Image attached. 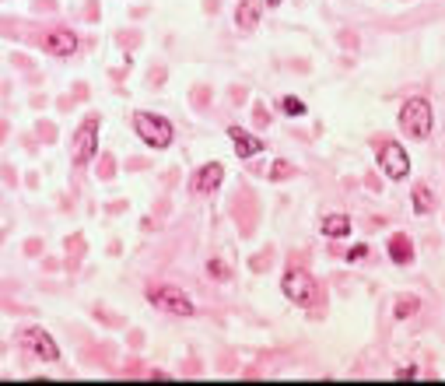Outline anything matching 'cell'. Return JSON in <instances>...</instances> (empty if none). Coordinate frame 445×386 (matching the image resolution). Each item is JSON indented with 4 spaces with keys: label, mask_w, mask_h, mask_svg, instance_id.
<instances>
[{
    "label": "cell",
    "mask_w": 445,
    "mask_h": 386,
    "mask_svg": "<svg viewBox=\"0 0 445 386\" xmlns=\"http://www.w3.org/2000/svg\"><path fill=\"white\" fill-rule=\"evenodd\" d=\"M319 228H323L326 239H344V235H351V218L347 215H326Z\"/></svg>",
    "instance_id": "12"
},
{
    "label": "cell",
    "mask_w": 445,
    "mask_h": 386,
    "mask_svg": "<svg viewBox=\"0 0 445 386\" xmlns=\"http://www.w3.org/2000/svg\"><path fill=\"white\" fill-rule=\"evenodd\" d=\"M375 155H379V169L386 172L389 179H404L406 172H410V158H406V151L397 144V141H375Z\"/></svg>",
    "instance_id": "4"
},
{
    "label": "cell",
    "mask_w": 445,
    "mask_h": 386,
    "mask_svg": "<svg viewBox=\"0 0 445 386\" xmlns=\"http://www.w3.org/2000/svg\"><path fill=\"white\" fill-rule=\"evenodd\" d=\"M431 208H435L431 186H428V183H417V186H414V211H417V215H428Z\"/></svg>",
    "instance_id": "14"
},
{
    "label": "cell",
    "mask_w": 445,
    "mask_h": 386,
    "mask_svg": "<svg viewBox=\"0 0 445 386\" xmlns=\"http://www.w3.org/2000/svg\"><path fill=\"white\" fill-rule=\"evenodd\" d=\"M133 130L148 148H168L172 144V123L155 113H133Z\"/></svg>",
    "instance_id": "2"
},
{
    "label": "cell",
    "mask_w": 445,
    "mask_h": 386,
    "mask_svg": "<svg viewBox=\"0 0 445 386\" xmlns=\"http://www.w3.org/2000/svg\"><path fill=\"white\" fill-rule=\"evenodd\" d=\"M267 4H274V7H277V4H281V0H267Z\"/></svg>",
    "instance_id": "21"
},
{
    "label": "cell",
    "mask_w": 445,
    "mask_h": 386,
    "mask_svg": "<svg viewBox=\"0 0 445 386\" xmlns=\"http://www.w3.org/2000/svg\"><path fill=\"white\" fill-rule=\"evenodd\" d=\"M95 148H98V116L91 113L81 127H78V133H74V162H78V166H88V162L95 158Z\"/></svg>",
    "instance_id": "6"
},
{
    "label": "cell",
    "mask_w": 445,
    "mask_h": 386,
    "mask_svg": "<svg viewBox=\"0 0 445 386\" xmlns=\"http://www.w3.org/2000/svg\"><path fill=\"white\" fill-rule=\"evenodd\" d=\"M148 299L151 305H158L165 313H172V316H193V302L190 295L183 292V288H175V285H155V288H148Z\"/></svg>",
    "instance_id": "3"
},
{
    "label": "cell",
    "mask_w": 445,
    "mask_h": 386,
    "mask_svg": "<svg viewBox=\"0 0 445 386\" xmlns=\"http://www.w3.org/2000/svg\"><path fill=\"white\" fill-rule=\"evenodd\" d=\"M228 137H232V144H235V155H239V158H252V155H260V151H263V141H260V137H252V133H245L242 127H228Z\"/></svg>",
    "instance_id": "10"
},
{
    "label": "cell",
    "mask_w": 445,
    "mask_h": 386,
    "mask_svg": "<svg viewBox=\"0 0 445 386\" xmlns=\"http://www.w3.org/2000/svg\"><path fill=\"white\" fill-rule=\"evenodd\" d=\"M417 309H421V302H417V299H400V302H397V316H400V320H406V316H410V313H417Z\"/></svg>",
    "instance_id": "16"
},
{
    "label": "cell",
    "mask_w": 445,
    "mask_h": 386,
    "mask_svg": "<svg viewBox=\"0 0 445 386\" xmlns=\"http://www.w3.org/2000/svg\"><path fill=\"white\" fill-rule=\"evenodd\" d=\"M46 49H49L53 56H74V53H78V36H74L71 29H53V32L46 36Z\"/></svg>",
    "instance_id": "9"
},
{
    "label": "cell",
    "mask_w": 445,
    "mask_h": 386,
    "mask_svg": "<svg viewBox=\"0 0 445 386\" xmlns=\"http://www.w3.org/2000/svg\"><path fill=\"white\" fill-rule=\"evenodd\" d=\"M281 109L287 113V116H302V113H305L302 98H295V95H284V98H281Z\"/></svg>",
    "instance_id": "15"
},
{
    "label": "cell",
    "mask_w": 445,
    "mask_h": 386,
    "mask_svg": "<svg viewBox=\"0 0 445 386\" xmlns=\"http://www.w3.org/2000/svg\"><path fill=\"white\" fill-rule=\"evenodd\" d=\"M400 127H404V133L406 137H414V141H428V137H431L435 113H431L428 98H421V95L406 98L404 109H400Z\"/></svg>",
    "instance_id": "1"
},
{
    "label": "cell",
    "mask_w": 445,
    "mask_h": 386,
    "mask_svg": "<svg viewBox=\"0 0 445 386\" xmlns=\"http://www.w3.org/2000/svg\"><path fill=\"white\" fill-rule=\"evenodd\" d=\"M207 270H210L214 278H232V270H228L225 263H218V260H210V263H207Z\"/></svg>",
    "instance_id": "17"
},
{
    "label": "cell",
    "mask_w": 445,
    "mask_h": 386,
    "mask_svg": "<svg viewBox=\"0 0 445 386\" xmlns=\"http://www.w3.org/2000/svg\"><path fill=\"white\" fill-rule=\"evenodd\" d=\"M21 341L29 344L36 355H39L42 362H60V347H56V341L42 330V327H29L25 334H21Z\"/></svg>",
    "instance_id": "8"
},
{
    "label": "cell",
    "mask_w": 445,
    "mask_h": 386,
    "mask_svg": "<svg viewBox=\"0 0 445 386\" xmlns=\"http://www.w3.org/2000/svg\"><path fill=\"white\" fill-rule=\"evenodd\" d=\"M221 179H225V166H221V162H207V166H200V169L190 176V193L207 197V193H214V190L221 186Z\"/></svg>",
    "instance_id": "7"
},
{
    "label": "cell",
    "mask_w": 445,
    "mask_h": 386,
    "mask_svg": "<svg viewBox=\"0 0 445 386\" xmlns=\"http://www.w3.org/2000/svg\"><path fill=\"white\" fill-rule=\"evenodd\" d=\"M393 380H417V369H397Z\"/></svg>",
    "instance_id": "19"
},
{
    "label": "cell",
    "mask_w": 445,
    "mask_h": 386,
    "mask_svg": "<svg viewBox=\"0 0 445 386\" xmlns=\"http://www.w3.org/2000/svg\"><path fill=\"white\" fill-rule=\"evenodd\" d=\"M368 257V246H354V250H347V260L351 263H358V260H364Z\"/></svg>",
    "instance_id": "18"
},
{
    "label": "cell",
    "mask_w": 445,
    "mask_h": 386,
    "mask_svg": "<svg viewBox=\"0 0 445 386\" xmlns=\"http://www.w3.org/2000/svg\"><path fill=\"white\" fill-rule=\"evenodd\" d=\"M287 172H291V166H287V162H277V166L270 169V176H277V179H281V176H287Z\"/></svg>",
    "instance_id": "20"
},
{
    "label": "cell",
    "mask_w": 445,
    "mask_h": 386,
    "mask_svg": "<svg viewBox=\"0 0 445 386\" xmlns=\"http://www.w3.org/2000/svg\"><path fill=\"white\" fill-rule=\"evenodd\" d=\"M263 4H267V0H242L239 11H235V25H239V29H252V25L260 21Z\"/></svg>",
    "instance_id": "11"
},
{
    "label": "cell",
    "mask_w": 445,
    "mask_h": 386,
    "mask_svg": "<svg viewBox=\"0 0 445 386\" xmlns=\"http://www.w3.org/2000/svg\"><path fill=\"white\" fill-rule=\"evenodd\" d=\"M281 288H284V295L291 302H298V305H312V302H316V281H312L305 270H298V267L284 274Z\"/></svg>",
    "instance_id": "5"
},
{
    "label": "cell",
    "mask_w": 445,
    "mask_h": 386,
    "mask_svg": "<svg viewBox=\"0 0 445 386\" xmlns=\"http://www.w3.org/2000/svg\"><path fill=\"white\" fill-rule=\"evenodd\" d=\"M389 260L400 263V267L414 260V243H410V235H393V239H389Z\"/></svg>",
    "instance_id": "13"
}]
</instances>
